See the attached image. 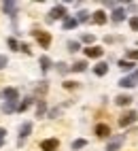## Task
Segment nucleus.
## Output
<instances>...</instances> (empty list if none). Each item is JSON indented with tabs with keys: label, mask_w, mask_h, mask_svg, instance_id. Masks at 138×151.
Instances as JSON below:
<instances>
[{
	"label": "nucleus",
	"mask_w": 138,
	"mask_h": 151,
	"mask_svg": "<svg viewBox=\"0 0 138 151\" xmlns=\"http://www.w3.org/2000/svg\"><path fill=\"white\" fill-rule=\"evenodd\" d=\"M64 87H66V89H74V87H77V83H74V81H66V83H64Z\"/></svg>",
	"instance_id": "nucleus-30"
},
{
	"label": "nucleus",
	"mask_w": 138,
	"mask_h": 151,
	"mask_svg": "<svg viewBox=\"0 0 138 151\" xmlns=\"http://www.w3.org/2000/svg\"><path fill=\"white\" fill-rule=\"evenodd\" d=\"M83 43H94V36L92 34H83Z\"/></svg>",
	"instance_id": "nucleus-31"
},
{
	"label": "nucleus",
	"mask_w": 138,
	"mask_h": 151,
	"mask_svg": "<svg viewBox=\"0 0 138 151\" xmlns=\"http://www.w3.org/2000/svg\"><path fill=\"white\" fill-rule=\"evenodd\" d=\"M57 70H60V73H66L68 68H66V64H57Z\"/></svg>",
	"instance_id": "nucleus-34"
},
{
	"label": "nucleus",
	"mask_w": 138,
	"mask_h": 151,
	"mask_svg": "<svg viewBox=\"0 0 138 151\" xmlns=\"http://www.w3.org/2000/svg\"><path fill=\"white\" fill-rule=\"evenodd\" d=\"M123 140H125V136H123V134L113 136V138H111V143H108V147H106V151H117V149L123 145Z\"/></svg>",
	"instance_id": "nucleus-5"
},
{
	"label": "nucleus",
	"mask_w": 138,
	"mask_h": 151,
	"mask_svg": "<svg viewBox=\"0 0 138 151\" xmlns=\"http://www.w3.org/2000/svg\"><path fill=\"white\" fill-rule=\"evenodd\" d=\"M119 68L121 70H132L134 68V62H130V60H119Z\"/></svg>",
	"instance_id": "nucleus-18"
},
{
	"label": "nucleus",
	"mask_w": 138,
	"mask_h": 151,
	"mask_svg": "<svg viewBox=\"0 0 138 151\" xmlns=\"http://www.w3.org/2000/svg\"><path fill=\"white\" fill-rule=\"evenodd\" d=\"M19 51H24L26 55H30V53H32V51H30V47H28L26 43H24V45H19Z\"/></svg>",
	"instance_id": "nucleus-29"
},
{
	"label": "nucleus",
	"mask_w": 138,
	"mask_h": 151,
	"mask_svg": "<svg viewBox=\"0 0 138 151\" xmlns=\"http://www.w3.org/2000/svg\"><path fill=\"white\" fill-rule=\"evenodd\" d=\"M85 68H87V62H74L70 66V70H74V73H83Z\"/></svg>",
	"instance_id": "nucleus-16"
},
{
	"label": "nucleus",
	"mask_w": 138,
	"mask_h": 151,
	"mask_svg": "<svg viewBox=\"0 0 138 151\" xmlns=\"http://www.w3.org/2000/svg\"><path fill=\"white\" fill-rule=\"evenodd\" d=\"M4 136H6V130L0 128V147H2V143H4Z\"/></svg>",
	"instance_id": "nucleus-32"
},
{
	"label": "nucleus",
	"mask_w": 138,
	"mask_h": 151,
	"mask_svg": "<svg viewBox=\"0 0 138 151\" xmlns=\"http://www.w3.org/2000/svg\"><path fill=\"white\" fill-rule=\"evenodd\" d=\"M79 49H81V45H79L77 41H70V43H68V51L74 53V51H79Z\"/></svg>",
	"instance_id": "nucleus-25"
},
{
	"label": "nucleus",
	"mask_w": 138,
	"mask_h": 151,
	"mask_svg": "<svg viewBox=\"0 0 138 151\" xmlns=\"http://www.w3.org/2000/svg\"><path fill=\"white\" fill-rule=\"evenodd\" d=\"M34 38L38 41V45H41L43 49H47L49 45H51V34H49V32H43V30H34Z\"/></svg>",
	"instance_id": "nucleus-1"
},
{
	"label": "nucleus",
	"mask_w": 138,
	"mask_h": 151,
	"mask_svg": "<svg viewBox=\"0 0 138 151\" xmlns=\"http://www.w3.org/2000/svg\"><path fill=\"white\" fill-rule=\"evenodd\" d=\"M94 73H96L98 77H104V75L108 73V64H104V62H100V64H96V66H94Z\"/></svg>",
	"instance_id": "nucleus-12"
},
{
	"label": "nucleus",
	"mask_w": 138,
	"mask_h": 151,
	"mask_svg": "<svg viewBox=\"0 0 138 151\" xmlns=\"http://www.w3.org/2000/svg\"><path fill=\"white\" fill-rule=\"evenodd\" d=\"M127 60H130V62L138 60V49H132V51H127Z\"/></svg>",
	"instance_id": "nucleus-26"
},
{
	"label": "nucleus",
	"mask_w": 138,
	"mask_h": 151,
	"mask_svg": "<svg viewBox=\"0 0 138 151\" xmlns=\"http://www.w3.org/2000/svg\"><path fill=\"white\" fill-rule=\"evenodd\" d=\"M6 43H9V47H11V49H15V51H19V43L15 41V38H9Z\"/></svg>",
	"instance_id": "nucleus-27"
},
{
	"label": "nucleus",
	"mask_w": 138,
	"mask_h": 151,
	"mask_svg": "<svg viewBox=\"0 0 138 151\" xmlns=\"http://www.w3.org/2000/svg\"><path fill=\"white\" fill-rule=\"evenodd\" d=\"M130 26H132V30H136V32H138V17H136V15L130 17Z\"/></svg>",
	"instance_id": "nucleus-28"
},
{
	"label": "nucleus",
	"mask_w": 138,
	"mask_h": 151,
	"mask_svg": "<svg viewBox=\"0 0 138 151\" xmlns=\"http://www.w3.org/2000/svg\"><path fill=\"white\" fill-rule=\"evenodd\" d=\"M102 53H104V49H102V47H96V45H92V47L85 49V55H87V58H100Z\"/></svg>",
	"instance_id": "nucleus-8"
},
{
	"label": "nucleus",
	"mask_w": 138,
	"mask_h": 151,
	"mask_svg": "<svg viewBox=\"0 0 138 151\" xmlns=\"http://www.w3.org/2000/svg\"><path fill=\"white\" fill-rule=\"evenodd\" d=\"M15 109H17L15 102H4V104H2V111H4V113H13Z\"/></svg>",
	"instance_id": "nucleus-22"
},
{
	"label": "nucleus",
	"mask_w": 138,
	"mask_h": 151,
	"mask_svg": "<svg viewBox=\"0 0 138 151\" xmlns=\"http://www.w3.org/2000/svg\"><path fill=\"white\" fill-rule=\"evenodd\" d=\"M77 17H66L64 19V30H72V28H77Z\"/></svg>",
	"instance_id": "nucleus-15"
},
{
	"label": "nucleus",
	"mask_w": 138,
	"mask_h": 151,
	"mask_svg": "<svg viewBox=\"0 0 138 151\" xmlns=\"http://www.w3.org/2000/svg\"><path fill=\"white\" fill-rule=\"evenodd\" d=\"M49 19H66V6H64V4L53 6L51 13H49Z\"/></svg>",
	"instance_id": "nucleus-3"
},
{
	"label": "nucleus",
	"mask_w": 138,
	"mask_h": 151,
	"mask_svg": "<svg viewBox=\"0 0 138 151\" xmlns=\"http://www.w3.org/2000/svg\"><path fill=\"white\" fill-rule=\"evenodd\" d=\"M136 117H138L136 111H127V113H123V115L119 117V126H121V128H127L130 124H134V122H136Z\"/></svg>",
	"instance_id": "nucleus-2"
},
{
	"label": "nucleus",
	"mask_w": 138,
	"mask_h": 151,
	"mask_svg": "<svg viewBox=\"0 0 138 151\" xmlns=\"http://www.w3.org/2000/svg\"><path fill=\"white\" fill-rule=\"evenodd\" d=\"M119 85H121V87H134L136 83H134V79H132V77H123L121 81H119Z\"/></svg>",
	"instance_id": "nucleus-17"
},
{
	"label": "nucleus",
	"mask_w": 138,
	"mask_h": 151,
	"mask_svg": "<svg viewBox=\"0 0 138 151\" xmlns=\"http://www.w3.org/2000/svg\"><path fill=\"white\" fill-rule=\"evenodd\" d=\"M87 19H89V13L87 11H79V15H77V22L81 24V22H87Z\"/></svg>",
	"instance_id": "nucleus-23"
},
{
	"label": "nucleus",
	"mask_w": 138,
	"mask_h": 151,
	"mask_svg": "<svg viewBox=\"0 0 138 151\" xmlns=\"http://www.w3.org/2000/svg\"><path fill=\"white\" fill-rule=\"evenodd\" d=\"M2 6H4V11L11 15V17H15V13H17V2H4Z\"/></svg>",
	"instance_id": "nucleus-13"
},
{
	"label": "nucleus",
	"mask_w": 138,
	"mask_h": 151,
	"mask_svg": "<svg viewBox=\"0 0 138 151\" xmlns=\"http://www.w3.org/2000/svg\"><path fill=\"white\" fill-rule=\"evenodd\" d=\"M49 66H51V60H49L47 55H43V58H41V68H43V73H45V70H49Z\"/></svg>",
	"instance_id": "nucleus-21"
},
{
	"label": "nucleus",
	"mask_w": 138,
	"mask_h": 151,
	"mask_svg": "<svg viewBox=\"0 0 138 151\" xmlns=\"http://www.w3.org/2000/svg\"><path fill=\"white\" fill-rule=\"evenodd\" d=\"M123 19H125V11H123V9H115V11H113V22L119 24V22H123Z\"/></svg>",
	"instance_id": "nucleus-14"
},
{
	"label": "nucleus",
	"mask_w": 138,
	"mask_h": 151,
	"mask_svg": "<svg viewBox=\"0 0 138 151\" xmlns=\"http://www.w3.org/2000/svg\"><path fill=\"white\" fill-rule=\"evenodd\" d=\"M30 104H32V100H30V98H26L24 102H19L17 111H19V113H21V111H28V109H30Z\"/></svg>",
	"instance_id": "nucleus-20"
},
{
	"label": "nucleus",
	"mask_w": 138,
	"mask_h": 151,
	"mask_svg": "<svg viewBox=\"0 0 138 151\" xmlns=\"http://www.w3.org/2000/svg\"><path fill=\"white\" fill-rule=\"evenodd\" d=\"M6 64H9V60H6L4 55H0V68H4Z\"/></svg>",
	"instance_id": "nucleus-33"
},
{
	"label": "nucleus",
	"mask_w": 138,
	"mask_h": 151,
	"mask_svg": "<svg viewBox=\"0 0 138 151\" xmlns=\"http://www.w3.org/2000/svg\"><path fill=\"white\" fill-rule=\"evenodd\" d=\"M94 132H96L98 136H100V138H104V136H108V134H111V126H106V124H98Z\"/></svg>",
	"instance_id": "nucleus-9"
},
{
	"label": "nucleus",
	"mask_w": 138,
	"mask_h": 151,
	"mask_svg": "<svg viewBox=\"0 0 138 151\" xmlns=\"http://www.w3.org/2000/svg\"><path fill=\"white\" fill-rule=\"evenodd\" d=\"M45 111H47V104H45V100H38V106H36V115H38V117H43V115H45Z\"/></svg>",
	"instance_id": "nucleus-19"
},
{
	"label": "nucleus",
	"mask_w": 138,
	"mask_h": 151,
	"mask_svg": "<svg viewBox=\"0 0 138 151\" xmlns=\"http://www.w3.org/2000/svg\"><path fill=\"white\" fill-rule=\"evenodd\" d=\"M87 145V140H83V138H79V140H74V143H72V149L77 151V149H83Z\"/></svg>",
	"instance_id": "nucleus-24"
},
{
	"label": "nucleus",
	"mask_w": 138,
	"mask_h": 151,
	"mask_svg": "<svg viewBox=\"0 0 138 151\" xmlns=\"http://www.w3.org/2000/svg\"><path fill=\"white\" fill-rule=\"evenodd\" d=\"M30 132H32V124H30V122H26L21 128H19V145H21L24 140L30 136Z\"/></svg>",
	"instance_id": "nucleus-6"
},
{
	"label": "nucleus",
	"mask_w": 138,
	"mask_h": 151,
	"mask_svg": "<svg viewBox=\"0 0 138 151\" xmlns=\"http://www.w3.org/2000/svg\"><path fill=\"white\" fill-rule=\"evenodd\" d=\"M57 147H60V140H57V138H45L43 143H41V149L43 151H55Z\"/></svg>",
	"instance_id": "nucleus-4"
},
{
	"label": "nucleus",
	"mask_w": 138,
	"mask_h": 151,
	"mask_svg": "<svg viewBox=\"0 0 138 151\" xmlns=\"http://www.w3.org/2000/svg\"><path fill=\"white\" fill-rule=\"evenodd\" d=\"M2 96L6 98V102H17V98H19V92L15 87H6L4 92H2Z\"/></svg>",
	"instance_id": "nucleus-7"
},
{
	"label": "nucleus",
	"mask_w": 138,
	"mask_h": 151,
	"mask_svg": "<svg viewBox=\"0 0 138 151\" xmlns=\"http://www.w3.org/2000/svg\"><path fill=\"white\" fill-rule=\"evenodd\" d=\"M132 100H134L132 96H127V94H121V96H117V98H115V102L119 104V106H130V104H132Z\"/></svg>",
	"instance_id": "nucleus-10"
},
{
	"label": "nucleus",
	"mask_w": 138,
	"mask_h": 151,
	"mask_svg": "<svg viewBox=\"0 0 138 151\" xmlns=\"http://www.w3.org/2000/svg\"><path fill=\"white\" fill-rule=\"evenodd\" d=\"M92 22L98 24V26H104V24H106V13H104V11H96L94 17H92Z\"/></svg>",
	"instance_id": "nucleus-11"
}]
</instances>
